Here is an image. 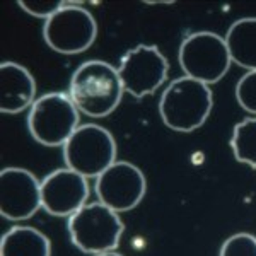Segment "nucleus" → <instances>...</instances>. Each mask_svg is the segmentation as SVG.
Masks as SVG:
<instances>
[{
    "label": "nucleus",
    "mask_w": 256,
    "mask_h": 256,
    "mask_svg": "<svg viewBox=\"0 0 256 256\" xmlns=\"http://www.w3.org/2000/svg\"><path fill=\"white\" fill-rule=\"evenodd\" d=\"M123 84L118 68L108 62L88 60L70 77L68 96L80 113L90 118H104L123 99Z\"/></svg>",
    "instance_id": "nucleus-1"
},
{
    "label": "nucleus",
    "mask_w": 256,
    "mask_h": 256,
    "mask_svg": "<svg viewBox=\"0 0 256 256\" xmlns=\"http://www.w3.org/2000/svg\"><path fill=\"white\" fill-rule=\"evenodd\" d=\"M214 96L207 84L190 77H178L159 99V114L164 125L180 134L195 132L212 113Z\"/></svg>",
    "instance_id": "nucleus-2"
},
{
    "label": "nucleus",
    "mask_w": 256,
    "mask_h": 256,
    "mask_svg": "<svg viewBox=\"0 0 256 256\" xmlns=\"http://www.w3.org/2000/svg\"><path fill=\"white\" fill-rule=\"evenodd\" d=\"M67 229L74 246L84 253L101 254L116 250L125 226L118 212L92 202L68 217Z\"/></svg>",
    "instance_id": "nucleus-3"
},
{
    "label": "nucleus",
    "mask_w": 256,
    "mask_h": 256,
    "mask_svg": "<svg viewBox=\"0 0 256 256\" xmlns=\"http://www.w3.org/2000/svg\"><path fill=\"white\" fill-rule=\"evenodd\" d=\"M80 111L67 92H46L28 113L31 137L44 147H64L80 125Z\"/></svg>",
    "instance_id": "nucleus-4"
},
{
    "label": "nucleus",
    "mask_w": 256,
    "mask_h": 256,
    "mask_svg": "<svg viewBox=\"0 0 256 256\" xmlns=\"http://www.w3.org/2000/svg\"><path fill=\"white\" fill-rule=\"evenodd\" d=\"M65 168L84 178H98L116 162V142L110 130L96 123L80 125L64 146Z\"/></svg>",
    "instance_id": "nucleus-5"
},
{
    "label": "nucleus",
    "mask_w": 256,
    "mask_h": 256,
    "mask_svg": "<svg viewBox=\"0 0 256 256\" xmlns=\"http://www.w3.org/2000/svg\"><path fill=\"white\" fill-rule=\"evenodd\" d=\"M178 60L184 76L207 86L224 79L232 64L226 40L212 31L188 34L180 46Z\"/></svg>",
    "instance_id": "nucleus-6"
},
{
    "label": "nucleus",
    "mask_w": 256,
    "mask_h": 256,
    "mask_svg": "<svg viewBox=\"0 0 256 256\" xmlns=\"http://www.w3.org/2000/svg\"><path fill=\"white\" fill-rule=\"evenodd\" d=\"M98 36V22L92 12L77 2H68L64 9L43 24V40L60 55H79L92 46Z\"/></svg>",
    "instance_id": "nucleus-7"
},
{
    "label": "nucleus",
    "mask_w": 256,
    "mask_h": 256,
    "mask_svg": "<svg viewBox=\"0 0 256 256\" xmlns=\"http://www.w3.org/2000/svg\"><path fill=\"white\" fill-rule=\"evenodd\" d=\"M168 72V58L154 44H138L128 50L118 67L125 92L137 99L154 94L166 82Z\"/></svg>",
    "instance_id": "nucleus-8"
},
{
    "label": "nucleus",
    "mask_w": 256,
    "mask_h": 256,
    "mask_svg": "<svg viewBox=\"0 0 256 256\" xmlns=\"http://www.w3.org/2000/svg\"><path fill=\"white\" fill-rule=\"evenodd\" d=\"M96 195L102 205L122 214L135 208L147 193L144 172L128 160H116L96 180Z\"/></svg>",
    "instance_id": "nucleus-9"
},
{
    "label": "nucleus",
    "mask_w": 256,
    "mask_h": 256,
    "mask_svg": "<svg viewBox=\"0 0 256 256\" xmlns=\"http://www.w3.org/2000/svg\"><path fill=\"white\" fill-rule=\"evenodd\" d=\"M43 208L41 181L24 168H4L0 172V214L7 220H26Z\"/></svg>",
    "instance_id": "nucleus-10"
},
{
    "label": "nucleus",
    "mask_w": 256,
    "mask_h": 256,
    "mask_svg": "<svg viewBox=\"0 0 256 256\" xmlns=\"http://www.w3.org/2000/svg\"><path fill=\"white\" fill-rule=\"evenodd\" d=\"M88 198V178L68 168L55 169L41 181V205L50 216H74L84 207Z\"/></svg>",
    "instance_id": "nucleus-11"
},
{
    "label": "nucleus",
    "mask_w": 256,
    "mask_h": 256,
    "mask_svg": "<svg viewBox=\"0 0 256 256\" xmlns=\"http://www.w3.org/2000/svg\"><path fill=\"white\" fill-rule=\"evenodd\" d=\"M0 110L6 114H18L31 108L36 101V80L24 65L2 62L0 65Z\"/></svg>",
    "instance_id": "nucleus-12"
},
{
    "label": "nucleus",
    "mask_w": 256,
    "mask_h": 256,
    "mask_svg": "<svg viewBox=\"0 0 256 256\" xmlns=\"http://www.w3.org/2000/svg\"><path fill=\"white\" fill-rule=\"evenodd\" d=\"M224 40L232 64L246 68L248 72L256 70V18L234 20Z\"/></svg>",
    "instance_id": "nucleus-13"
},
{
    "label": "nucleus",
    "mask_w": 256,
    "mask_h": 256,
    "mask_svg": "<svg viewBox=\"0 0 256 256\" xmlns=\"http://www.w3.org/2000/svg\"><path fill=\"white\" fill-rule=\"evenodd\" d=\"M0 256H52V242L36 227L14 226L2 236Z\"/></svg>",
    "instance_id": "nucleus-14"
},
{
    "label": "nucleus",
    "mask_w": 256,
    "mask_h": 256,
    "mask_svg": "<svg viewBox=\"0 0 256 256\" xmlns=\"http://www.w3.org/2000/svg\"><path fill=\"white\" fill-rule=\"evenodd\" d=\"M230 148L238 162L256 169V116L244 118L234 126Z\"/></svg>",
    "instance_id": "nucleus-15"
},
{
    "label": "nucleus",
    "mask_w": 256,
    "mask_h": 256,
    "mask_svg": "<svg viewBox=\"0 0 256 256\" xmlns=\"http://www.w3.org/2000/svg\"><path fill=\"white\" fill-rule=\"evenodd\" d=\"M218 256H256V236L248 232H238L227 238Z\"/></svg>",
    "instance_id": "nucleus-16"
},
{
    "label": "nucleus",
    "mask_w": 256,
    "mask_h": 256,
    "mask_svg": "<svg viewBox=\"0 0 256 256\" xmlns=\"http://www.w3.org/2000/svg\"><path fill=\"white\" fill-rule=\"evenodd\" d=\"M236 99L242 110L256 116V70L246 72L238 80Z\"/></svg>",
    "instance_id": "nucleus-17"
},
{
    "label": "nucleus",
    "mask_w": 256,
    "mask_h": 256,
    "mask_svg": "<svg viewBox=\"0 0 256 256\" xmlns=\"http://www.w3.org/2000/svg\"><path fill=\"white\" fill-rule=\"evenodd\" d=\"M67 4L68 2H64V0H38V2L20 0V2H18V6L24 12H26V14L32 16V18L48 20L52 16H55L60 9H64Z\"/></svg>",
    "instance_id": "nucleus-18"
},
{
    "label": "nucleus",
    "mask_w": 256,
    "mask_h": 256,
    "mask_svg": "<svg viewBox=\"0 0 256 256\" xmlns=\"http://www.w3.org/2000/svg\"><path fill=\"white\" fill-rule=\"evenodd\" d=\"M92 256H123V254L116 253V251H110V253H101V254H92Z\"/></svg>",
    "instance_id": "nucleus-19"
}]
</instances>
